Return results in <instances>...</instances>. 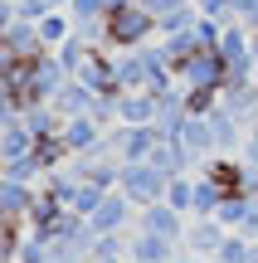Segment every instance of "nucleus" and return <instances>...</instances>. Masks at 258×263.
I'll use <instances>...</instances> for the list:
<instances>
[{
	"label": "nucleus",
	"mask_w": 258,
	"mask_h": 263,
	"mask_svg": "<svg viewBox=\"0 0 258 263\" xmlns=\"http://www.w3.org/2000/svg\"><path fill=\"white\" fill-rule=\"evenodd\" d=\"M166 185H171V180H166L151 161H127V166H122V180H117V190H122L136 210L161 205V200H166Z\"/></svg>",
	"instance_id": "1"
},
{
	"label": "nucleus",
	"mask_w": 258,
	"mask_h": 263,
	"mask_svg": "<svg viewBox=\"0 0 258 263\" xmlns=\"http://www.w3.org/2000/svg\"><path fill=\"white\" fill-rule=\"evenodd\" d=\"M224 239H229V229H224L220 219H195V224L185 229V254H195V258H220Z\"/></svg>",
	"instance_id": "2"
},
{
	"label": "nucleus",
	"mask_w": 258,
	"mask_h": 263,
	"mask_svg": "<svg viewBox=\"0 0 258 263\" xmlns=\"http://www.w3.org/2000/svg\"><path fill=\"white\" fill-rule=\"evenodd\" d=\"M142 229H146V234H161V239L185 244V229H190V224H185L181 210H171V205L161 200V205H146V210H142Z\"/></svg>",
	"instance_id": "3"
},
{
	"label": "nucleus",
	"mask_w": 258,
	"mask_h": 263,
	"mask_svg": "<svg viewBox=\"0 0 258 263\" xmlns=\"http://www.w3.org/2000/svg\"><path fill=\"white\" fill-rule=\"evenodd\" d=\"M132 210L136 205L122 195V190H107V200L97 205V215H93V229H97V234H122L127 219H132Z\"/></svg>",
	"instance_id": "4"
},
{
	"label": "nucleus",
	"mask_w": 258,
	"mask_h": 263,
	"mask_svg": "<svg viewBox=\"0 0 258 263\" xmlns=\"http://www.w3.org/2000/svg\"><path fill=\"white\" fill-rule=\"evenodd\" d=\"M175 254H181L175 239L146 234V229H136V234H132V263H175Z\"/></svg>",
	"instance_id": "5"
},
{
	"label": "nucleus",
	"mask_w": 258,
	"mask_h": 263,
	"mask_svg": "<svg viewBox=\"0 0 258 263\" xmlns=\"http://www.w3.org/2000/svg\"><path fill=\"white\" fill-rule=\"evenodd\" d=\"M34 200H39V190H29L25 180H5V185H0V210H5V219H25Z\"/></svg>",
	"instance_id": "6"
},
{
	"label": "nucleus",
	"mask_w": 258,
	"mask_h": 263,
	"mask_svg": "<svg viewBox=\"0 0 258 263\" xmlns=\"http://www.w3.org/2000/svg\"><path fill=\"white\" fill-rule=\"evenodd\" d=\"M97 117H68L64 122V141H68V151H78V156H83V151H93L97 146Z\"/></svg>",
	"instance_id": "7"
},
{
	"label": "nucleus",
	"mask_w": 258,
	"mask_h": 263,
	"mask_svg": "<svg viewBox=\"0 0 258 263\" xmlns=\"http://www.w3.org/2000/svg\"><path fill=\"white\" fill-rule=\"evenodd\" d=\"M166 205H171V210H181V215H195V180L175 176L171 185H166Z\"/></svg>",
	"instance_id": "8"
},
{
	"label": "nucleus",
	"mask_w": 258,
	"mask_h": 263,
	"mask_svg": "<svg viewBox=\"0 0 258 263\" xmlns=\"http://www.w3.org/2000/svg\"><path fill=\"white\" fill-rule=\"evenodd\" d=\"M34 176H44V166H39L34 156H19V161H10V166H5V180H25V185H29Z\"/></svg>",
	"instance_id": "9"
},
{
	"label": "nucleus",
	"mask_w": 258,
	"mask_h": 263,
	"mask_svg": "<svg viewBox=\"0 0 258 263\" xmlns=\"http://www.w3.org/2000/svg\"><path fill=\"white\" fill-rule=\"evenodd\" d=\"M15 263H54V249H49L44 239H34V234H29V239H25V249H19V258H15Z\"/></svg>",
	"instance_id": "10"
},
{
	"label": "nucleus",
	"mask_w": 258,
	"mask_h": 263,
	"mask_svg": "<svg viewBox=\"0 0 258 263\" xmlns=\"http://www.w3.org/2000/svg\"><path fill=\"white\" fill-rule=\"evenodd\" d=\"M175 263H205V258H195V254H175Z\"/></svg>",
	"instance_id": "11"
}]
</instances>
